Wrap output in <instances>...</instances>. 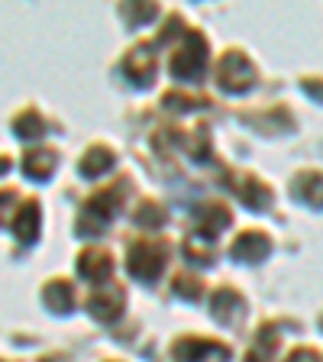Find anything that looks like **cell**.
Here are the masks:
<instances>
[{"mask_svg": "<svg viewBox=\"0 0 323 362\" xmlns=\"http://www.w3.org/2000/svg\"><path fill=\"white\" fill-rule=\"evenodd\" d=\"M88 310L98 320H113L123 310V291L120 288H94L88 298Z\"/></svg>", "mask_w": 323, "mask_h": 362, "instance_id": "obj_4", "label": "cell"}, {"mask_svg": "<svg viewBox=\"0 0 323 362\" xmlns=\"http://www.w3.org/2000/svg\"><path fill=\"white\" fill-rule=\"evenodd\" d=\"M165 265V243L158 240H139L129 249V272L139 281H152Z\"/></svg>", "mask_w": 323, "mask_h": 362, "instance_id": "obj_2", "label": "cell"}, {"mask_svg": "<svg viewBox=\"0 0 323 362\" xmlns=\"http://www.w3.org/2000/svg\"><path fill=\"white\" fill-rule=\"evenodd\" d=\"M78 272H81V279L104 281L113 272V262H110V256H107L104 249H88V252L78 256Z\"/></svg>", "mask_w": 323, "mask_h": 362, "instance_id": "obj_5", "label": "cell"}, {"mask_svg": "<svg viewBox=\"0 0 323 362\" xmlns=\"http://www.w3.org/2000/svg\"><path fill=\"white\" fill-rule=\"evenodd\" d=\"M288 362H317V353H310V349H301V353H294Z\"/></svg>", "mask_w": 323, "mask_h": 362, "instance_id": "obj_19", "label": "cell"}, {"mask_svg": "<svg viewBox=\"0 0 323 362\" xmlns=\"http://www.w3.org/2000/svg\"><path fill=\"white\" fill-rule=\"evenodd\" d=\"M13 233L20 243H33L39 236V204L36 201L23 204V211L13 217Z\"/></svg>", "mask_w": 323, "mask_h": 362, "instance_id": "obj_8", "label": "cell"}, {"mask_svg": "<svg viewBox=\"0 0 323 362\" xmlns=\"http://www.w3.org/2000/svg\"><path fill=\"white\" fill-rule=\"evenodd\" d=\"M110 168H113V152L107 149V146H94V149L84 152V158H81L84 178H98V175L110 172Z\"/></svg>", "mask_w": 323, "mask_h": 362, "instance_id": "obj_9", "label": "cell"}, {"mask_svg": "<svg viewBox=\"0 0 323 362\" xmlns=\"http://www.w3.org/2000/svg\"><path fill=\"white\" fill-rule=\"evenodd\" d=\"M123 71H127V78H133L136 84H149L152 75H155V59H152L149 49H133V52L127 55V62H123Z\"/></svg>", "mask_w": 323, "mask_h": 362, "instance_id": "obj_6", "label": "cell"}, {"mask_svg": "<svg viewBox=\"0 0 323 362\" xmlns=\"http://www.w3.org/2000/svg\"><path fill=\"white\" fill-rule=\"evenodd\" d=\"M252 65H249V59L246 55H240V52H230V55H223L220 59V68H217V81L223 84L226 90H246L249 84H252Z\"/></svg>", "mask_w": 323, "mask_h": 362, "instance_id": "obj_3", "label": "cell"}, {"mask_svg": "<svg viewBox=\"0 0 323 362\" xmlns=\"http://www.w3.org/2000/svg\"><path fill=\"white\" fill-rule=\"evenodd\" d=\"M175 285H178V294H181V298H197V294H201V281H197V279L191 281L188 275H181Z\"/></svg>", "mask_w": 323, "mask_h": 362, "instance_id": "obj_18", "label": "cell"}, {"mask_svg": "<svg viewBox=\"0 0 323 362\" xmlns=\"http://www.w3.org/2000/svg\"><path fill=\"white\" fill-rule=\"evenodd\" d=\"M136 220L139 223H152V226H158L162 220H165V214L158 211L155 204H146V207H139V214H136Z\"/></svg>", "mask_w": 323, "mask_h": 362, "instance_id": "obj_17", "label": "cell"}, {"mask_svg": "<svg viewBox=\"0 0 323 362\" xmlns=\"http://www.w3.org/2000/svg\"><path fill=\"white\" fill-rule=\"evenodd\" d=\"M242 310V298L236 291H230V288H220L217 294H213V314H217V320L223 317V320H233V314H240Z\"/></svg>", "mask_w": 323, "mask_h": 362, "instance_id": "obj_13", "label": "cell"}, {"mask_svg": "<svg viewBox=\"0 0 323 362\" xmlns=\"http://www.w3.org/2000/svg\"><path fill=\"white\" fill-rule=\"evenodd\" d=\"M13 129H16V136H23V139H36V136H42L45 123H42V117H39L36 110H26V113H20V117L13 120Z\"/></svg>", "mask_w": 323, "mask_h": 362, "instance_id": "obj_15", "label": "cell"}, {"mask_svg": "<svg viewBox=\"0 0 323 362\" xmlns=\"http://www.w3.org/2000/svg\"><path fill=\"white\" fill-rule=\"evenodd\" d=\"M269 252V240L262 233H242L240 240L233 243V256L246 259V262H259V259Z\"/></svg>", "mask_w": 323, "mask_h": 362, "instance_id": "obj_10", "label": "cell"}, {"mask_svg": "<svg viewBox=\"0 0 323 362\" xmlns=\"http://www.w3.org/2000/svg\"><path fill=\"white\" fill-rule=\"evenodd\" d=\"M13 207H16V194L13 191H0V226L13 220Z\"/></svg>", "mask_w": 323, "mask_h": 362, "instance_id": "obj_16", "label": "cell"}, {"mask_svg": "<svg viewBox=\"0 0 323 362\" xmlns=\"http://www.w3.org/2000/svg\"><path fill=\"white\" fill-rule=\"evenodd\" d=\"M294 197H301V201H307V204H314V207H320V204H323V175L304 172L301 178L294 181Z\"/></svg>", "mask_w": 323, "mask_h": 362, "instance_id": "obj_12", "label": "cell"}, {"mask_svg": "<svg viewBox=\"0 0 323 362\" xmlns=\"http://www.w3.org/2000/svg\"><path fill=\"white\" fill-rule=\"evenodd\" d=\"M4 172H10V158L0 156V175H4Z\"/></svg>", "mask_w": 323, "mask_h": 362, "instance_id": "obj_20", "label": "cell"}, {"mask_svg": "<svg viewBox=\"0 0 323 362\" xmlns=\"http://www.w3.org/2000/svg\"><path fill=\"white\" fill-rule=\"evenodd\" d=\"M204 62H207V42H204L201 33H188L184 45L172 55V75L178 78V81L197 78L204 71Z\"/></svg>", "mask_w": 323, "mask_h": 362, "instance_id": "obj_1", "label": "cell"}, {"mask_svg": "<svg viewBox=\"0 0 323 362\" xmlns=\"http://www.w3.org/2000/svg\"><path fill=\"white\" fill-rule=\"evenodd\" d=\"M55 165H59V156H55L52 149H33V152H26V158H23V172L30 175V178H39V181L49 178V175L55 172Z\"/></svg>", "mask_w": 323, "mask_h": 362, "instance_id": "obj_7", "label": "cell"}, {"mask_svg": "<svg viewBox=\"0 0 323 362\" xmlns=\"http://www.w3.org/2000/svg\"><path fill=\"white\" fill-rule=\"evenodd\" d=\"M42 301L49 310H71V304H75V294H71V285L68 281H49V285L42 288Z\"/></svg>", "mask_w": 323, "mask_h": 362, "instance_id": "obj_11", "label": "cell"}, {"mask_svg": "<svg viewBox=\"0 0 323 362\" xmlns=\"http://www.w3.org/2000/svg\"><path fill=\"white\" fill-rule=\"evenodd\" d=\"M236 181H240V185H233L236 194H240L249 207H265V204H269V191H265L256 178H242V175H240Z\"/></svg>", "mask_w": 323, "mask_h": 362, "instance_id": "obj_14", "label": "cell"}]
</instances>
